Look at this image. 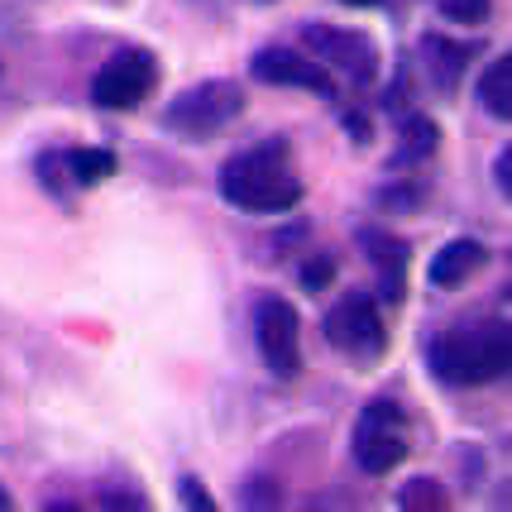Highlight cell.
Returning a JSON list of instances; mask_svg holds the SVG:
<instances>
[{
    "label": "cell",
    "instance_id": "6da1fadb",
    "mask_svg": "<svg viewBox=\"0 0 512 512\" xmlns=\"http://www.w3.org/2000/svg\"><path fill=\"white\" fill-rule=\"evenodd\" d=\"M221 192L230 206L254 211V216H273V211H292L302 201V182L288 163V144L273 139L259 149L235 154L221 168Z\"/></svg>",
    "mask_w": 512,
    "mask_h": 512
},
{
    "label": "cell",
    "instance_id": "7a4b0ae2",
    "mask_svg": "<svg viewBox=\"0 0 512 512\" xmlns=\"http://www.w3.org/2000/svg\"><path fill=\"white\" fill-rule=\"evenodd\" d=\"M431 364L455 388H479V383L503 379L512 364V331L503 321L446 331L436 340V350H431Z\"/></svg>",
    "mask_w": 512,
    "mask_h": 512
},
{
    "label": "cell",
    "instance_id": "3957f363",
    "mask_svg": "<svg viewBox=\"0 0 512 512\" xmlns=\"http://www.w3.org/2000/svg\"><path fill=\"white\" fill-rule=\"evenodd\" d=\"M240 115H245V91L235 82H201V87L182 91L178 101L168 106L163 125L182 134V139H211L225 125H235Z\"/></svg>",
    "mask_w": 512,
    "mask_h": 512
},
{
    "label": "cell",
    "instance_id": "277c9868",
    "mask_svg": "<svg viewBox=\"0 0 512 512\" xmlns=\"http://www.w3.org/2000/svg\"><path fill=\"white\" fill-rule=\"evenodd\" d=\"M158 87V63L154 53H144V48H125V53H115L111 63L96 72V82H91V101L101 106V111H134V106H144Z\"/></svg>",
    "mask_w": 512,
    "mask_h": 512
},
{
    "label": "cell",
    "instance_id": "5b68a950",
    "mask_svg": "<svg viewBox=\"0 0 512 512\" xmlns=\"http://www.w3.org/2000/svg\"><path fill=\"white\" fill-rule=\"evenodd\" d=\"M355 460L369 474H388L407 460V422L398 402H374L355 431Z\"/></svg>",
    "mask_w": 512,
    "mask_h": 512
},
{
    "label": "cell",
    "instance_id": "8992f818",
    "mask_svg": "<svg viewBox=\"0 0 512 512\" xmlns=\"http://www.w3.org/2000/svg\"><path fill=\"white\" fill-rule=\"evenodd\" d=\"M254 340H259V355L278 379H292L302 369V326L283 297H264L259 312H254Z\"/></svg>",
    "mask_w": 512,
    "mask_h": 512
},
{
    "label": "cell",
    "instance_id": "52a82bcc",
    "mask_svg": "<svg viewBox=\"0 0 512 512\" xmlns=\"http://www.w3.org/2000/svg\"><path fill=\"white\" fill-rule=\"evenodd\" d=\"M302 44L316 53V63L345 72L350 82H369L379 72V48L369 34L359 29H335V24H307L302 29Z\"/></svg>",
    "mask_w": 512,
    "mask_h": 512
},
{
    "label": "cell",
    "instance_id": "ba28073f",
    "mask_svg": "<svg viewBox=\"0 0 512 512\" xmlns=\"http://www.w3.org/2000/svg\"><path fill=\"white\" fill-rule=\"evenodd\" d=\"M326 340H331L340 355H355V359H374L383 350V340H388V331H383V316L379 307L369 302V297H359V292H350V297H340L331 312H326Z\"/></svg>",
    "mask_w": 512,
    "mask_h": 512
},
{
    "label": "cell",
    "instance_id": "9c48e42d",
    "mask_svg": "<svg viewBox=\"0 0 512 512\" xmlns=\"http://www.w3.org/2000/svg\"><path fill=\"white\" fill-rule=\"evenodd\" d=\"M254 77L268 82V87H302V91H312V96H335V82H331V72H326V63L288 53V48H264L254 58Z\"/></svg>",
    "mask_w": 512,
    "mask_h": 512
},
{
    "label": "cell",
    "instance_id": "30bf717a",
    "mask_svg": "<svg viewBox=\"0 0 512 512\" xmlns=\"http://www.w3.org/2000/svg\"><path fill=\"white\" fill-rule=\"evenodd\" d=\"M369 245V259H374V273H379V288H383V302H402L407 292V245L383 235V230H364L359 235Z\"/></svg>",
    "mask_w": 512,
    "mask_h": 512
},
{
    "label": "cell",
    "instance_id": "8fae6325",
    "mask_svg": "<svg viewBox=\"0 0 512 512\" xmlns=\"http://www.w3.org/2000/svg\"><path fill=\"white\" fill-rule=\"evenodd\" d=\"M489 259V249L479 245V240H450L436 259H431V283L436 288H460L474 268H484Z\"/></svg>",
    "mask_w": 512,
    "mask_h": 512
},
{
    "label": "cell",
    "instance_id": "7c38bea8",
    "mask_svg": "<svg viewBox=\"0 0 512 512\" xmlns=\"http://www.w3.org/2000/svg\"><path fill=\"white\" fill-rule=\"evenodd\" d=\"M422 53H426L431 77H436L441 87H455V82H460V72L469 67V58H474V48L455 44V39H441V34H426V39H422Z\"/></svg>",
    "mask_w": 512,
    "mask_h": 512
},
{
    "label": "cell",
    "instance_id": "4fadbf2b",
    "mask_svg": "<svg viewBox=\"0 0 512 512\" xmlns=\"http://www.w3.org/2000/svg\"><path fill=\"white\" fill-rule=\"evenodd\" d=\"M479 101L493 120H508L512 115V58H493L479 72Z\"/></svg>",
    "mask_w": 512,
    "mask_h": 512
},
{
    "label": "cell",
    "instance_id": "5bb4252c",
    "mask_svg": "<svg viewBox=\"0 0 512 512\" xmlns=\"http://www.w3.org/2000/svg\"><path fill=\"white\" fill-rule=\"evenodd\" d=\"M63 168L72 173L77 187H96V182H106L115 173V154L111 149H72L63 158Z\"/></svg>",
    "mask_w": 512,
    "mask_h": 512
},
{
    "label": "cell",
    "instance_id": "9a60e30c",
    "mask_svg": "<svg viewBox=\"0 0 512 512\" xmlns=\"http://www.w3.org/2000/svg\"><path fill=\"white\" fill-rule=\"evenodd\" d=\"M398 508L407 512H446L450 508V493L441 489V479H407L398 493Z\"/></svg>",
    "mask_w": 512,
    "mask_h": 512
},
{
    "label": "cell",
    "instance_id": "2e32d148",
    "mask_svg": "<svg viewBox=\"0 0 512 512\" xmlns=\"http://www.w3.org/2000/svg\"><path fill=\"white\" fill-rule=\"evenodd\" d=\"M402 134H407V139H402V154H407V158H431V149L441 144V130H436L426 115H412Z\"/></svg>",
    "mask_w": 512,
    "mask_h": 512
},
{
    "label": "cell",
    "instance_id": "e0dca14e",
    "mask_svg": "<svg viewBox=\"0 0 512 512\" xmlns=\"http://www.w3.org/2000/svg\"><path fill=\"white\" fill-rule=\"evenodd\" d=\"M493 0H441V15L455 24H484Z\"/></svg>",
    "mask_w": 512,
    "mask_h": 512
},
{
    "label": "cell",
    "instance_id": "ac0fdd59",
    "mask_svg": "<svg viewBox=\"0 0 512 512\" xmlns=\"http://www.w3.org/2000/svg\"><path fill=\"white\" fill-rule=\"evenodd\" d=\"M331 278H335V259H331V254H316V259H307V268H302V288H307V292H321Z\"/></svg>",
    "mask_w": 512,
    "mask_h": 512
},
{
    "label": "cell",
    "instance_id": "d6986e66",
    "mask_svg": "<svg viewBox=\"0 0 512 512\" xmlns=\"http://www.w3.org/2000/svg\"><path fill=\"white\" fill-rule=\"evenodd\" d=\"M182 503H187V508H192V512H211V508H216V498H211V493L201 489V484H197V479H192V474L182 479Z\"/></svg>",
    "mask_w": 512,
    "mask_h": 512
},
{
    "label": "cell",
    "instance_id": "ffe728a7",
    "mask_svg": "<svg viewBox=\"0 0 512 512\" xmlns=\"http://www.w3.org/2000/svg\"><path fill=\"white\" fill-rule=\"evenodd\" d=\"M101 508H149V498L130 489H106L101 493Z\"/></svg>",
    "mask_w": 512,
    "mask_h": 512
},
{
    "label": "cell",
    "instance_id": "44dd1931",
    "mask_svg": "<svg viewBox=\"0 0 512 512\" xmlns=\"http://www.w3.org/2000/svg\"><path fill=\"white\" fill-rule=\"evenodd\" d=\"M345 5H355V10H364V5H379V0H345Z\"/></svg>",
    "mask_w": 512,
    "mask_h": 512
},
{
    "label": "cell",
    "instance_id": "7402d4cb",
    "mask_svg": "<svg viewBox=\"0 0 512 512\" xmlns=\"http://www.w3.org/2000/svg\"><path fill=\"white\" fill-rule=\"evenodd\" d=\"M0 512H10V493L0 489Z\"/></svg>",
    "mask_w": 512,
    "mask_h": 512
}]
</instances>
